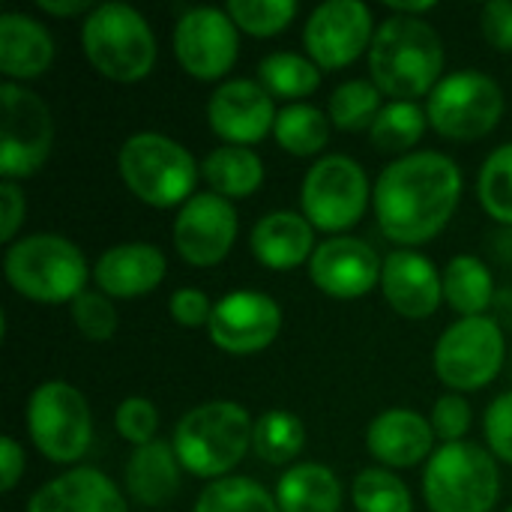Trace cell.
I'll return each mask as SVG.
<instances>
[{"label":"cell","instance_id":"29","mask_svg":"<svg viewBox=\"0 0 512 512\" xmlns=\"http://www.w3.org/2000/svg\"><path fill=\"white\" fill-rule=\"evenodd\" d=\"M330 117L327 111L315 108V105H306V102H294V105H285L279 114H276V126H273V135H276V144L297 156V159H306V156H318L327 141H330Z\"/></svg>","mask_w":512,"mask_h":512},{"label":"cell","instance_id":"40","mask_svg":"<svg viewBox=\"0 0 512 512\" xmlns=\"http://www.w3.org/2000/svg\"><path fill=\"white\" fill-rule=\"evenodd\" d=\"M474 414L471 405L459 396V393H447L435 402L432 408V429L444 444H459L465 441V435L471 432Z\"/></svg>","mask_w":512,"mask_h":512},{"label":"cell","instance_id":"38","mask_svg":"<svg viewBox=\"0 0 512 512\" xmlns=\"http://www.w3.org/2000/svg\"><path fill=\"white\" fill-rule=\"evenodd\" d=\"M72 324L78 327V333L84 339L108 342L120 327V315H117L111 297H105L102 291H84L72 303Z\"/></svg>","mask_w":512,"mask_h":512},{"label":"cell","instance_id":"28","mask_svg":"<svg viewBox=\"0 0 512 512\" xmlns=\"http://www.w3.org/2000/svg\"><path fill=\"white\" fill-rule=\"evenodd\" d=\"M495 297V282L489 267L474 255H456L450 258L444 270V300L462 315V318H480Z\"/></svg>","mask_w":512,"mask_h":512},{"label":"cell","instance_id":"41","mask_svg":"<svg viewBox=\"0 0 512 512\" xmlns=\"http://www.w3.org/2000/svg\"><path fill=\"white\" fill-rule=\"evenodd\" d=\"M483 429H486L492 456L501 459L504 465H512V390L489 405Z\"/></svg>","mask_w":512,"mask_h":512},{"label":"cell","instance_id":"27","mask_svg":"<svg viewBox=\"0 0 512 512\" xmlns=\"http://www.w3.org/2000/svg\"><path fill=\"white\" fill-rule=\"evenodd\" d=\"M201 177L207 180L210 192L234 201V198H249L261 189L264 183V162L252 147H234L222 144L207 153L201 162Z\"/></svg>","mask_w":512,"mask_h":512},{"label":"cell","instance_id":"47","mask_svg":"<svg viewBox=\"0 0 512 512\" xmlns=\"http://www.w3.org/2000/svg\"><path fill=\"white\" fill-rule=\"evenodd\" d=\"M387 6L393 9V15H408V18H420L423 12L435 9V0H414V3H408V0H387Z\"/></svg>","mask_w":512,"mask_h":512},{"label":"cell","instance_id":"39","mask_svg":"<svg viewBox=\"0 0 512 512\" xmlns=\"http://www.w3.org/2000/svg\"><path fill=\"white\" fill-rule=\"evenodd\" d=\"M114 429L123 441L132 447H147L156 441L159 432V411L150 399L144 396H129L117 405L114 411Z\"/></svg>","mask_w":512,"mask_h":512},{"label":"cell","instance_id":"4","mask_svg":"<svg viewBox=\"0 0 512 512\" xmlns=\"http://www.w3.org/2000/svg\"><path fill=\"white\" fill-rule=\"evenodd\" d=\"M81 48L90 66L117 84H135L156 66L150 21L129 3H99L81 24Z\"/></svg>","mask_w":512,"mask_h":512},{"label":"cell","instance_id":"25","mask_svg":"<svg viewBox=\"0 0 512 512\" xmlns=\"http://www.w3.org/2000/svg\"><path fill=\"white\" fill-rule=\"evenodd\" d=\"M180 471L183 465L171 444L153 441L147 447H135L126 462V492L138 507H165L180 492Z\"/></svg>","mask_w":512,"mask_h":512},{"label":"cell","instance_id":"30","mask_svg":"<svg viewBox=\"0 0 512 512\" xmlns=\"http://www.w3.org/2000/svg\"><path fill=\"white\" fill-rule=\"evenodd\" d=\"M306 447V426L285 408L264 411L252 429V450L267 465H288Z\"/></svg>","mask_w":512,"mask_h":512},{"label":"cell","instance_id":"26","mask_svg":"<svg viewBox=\"0 0 512 512\" xmlns=\"http://www.w3.org/2000/svg\"><path fill=\"white\" fill-rule=\"evenodd\" d=\"M279 512H342V483L318 462L291 465L276 486Z\"/></svg>","mask_w":512,"mask_h":512},{"label":"cell","instance_id":"21","mask_svg":"<svg viewBox=\"0 0 512 512\" xmlns=\"http://www.w3.org/2000/svg\"><path fill=\"white\" fill-rule=\"evenodd\" d=\"M435 438L432 420L411 408H390L366 429V447L384 468H414L429 462L435 453Z\"/></svg>","mask_w":512,"mask_h":512},{"label":"cell","instance_id":"6","mask_svg":"<svg viewBox=\"0 0 512 512\" xmlns=\"http://www.w3.org/2000/svg\"><path fill=\"white\" fill-rule=\"evenodd\" d=\"M117 171L138 201L168 210L195 195L201 165L180 141L162 132H135L117 153Z\"/></svg>","mask_w":512,"mask_h":512},{"label":"cell","instance_id":"33","mask_svg":"<svg viewBox=\"0 0 512 512\" xmlns=\"http://www.w3.org/2000/svg\"><path fill=\"white\" fill-rule=\"evenodd\" d=\"M195 512H279V504L261 483L231 474L201 489Z\"/></svg>","mask_w":512,"mask_h":512},{"label":"cell","instance_id":"48","mask_svg":"<svg viewBox=\"0 0 512 512\" xmlns=\"http://www.w3.org/2000/svg\"><path fill=\"white\" fill-rule=\"evenodd\" d=\"M504 512H512V507H507V510H504Z\"/></svg>","mask_w":512,"mask_h":512},{"label":"cell","instance_id":"46","mask_svg":"<svg viewBox=\"0 0 512 512\" xmlns=\"http://www.w3.org/2000/svg\"><path fill=\"white\" fill-rule=\"evenodd\" d=\"M39 9L48 15H57V18H69V15L90 9V3L87 0H39Z\"/></svg>","mask_w":512,"mask_h":512},{"label":"cell","instance_id":"10","mask_svg":"<svg viewBox=\"0 0 512 512\" xmlns=\"http://www.w3.org/2000/svg\"><path fill=\"white\" fill-rule=\"evenodd\" d=\"M372 189L366 171L357 159L345 153H330L318 159L300 186V207L312 228L339 234L357 225L369 207Z\"/></svg>","mask_w":512,"mask_h":512},{"label":"cell","instance_id":"19","mask_svg":"<svg viewBox=\"0 0 512 512\" xmlns=\"http://www.w3.org/2000/svg\"><path fill=\"white\" fill-rule=\"evenodd\" d=\"M381 291L396 315L408 321H423L432 318L444 300V276L426 255L396 249L384 258Z\"/></svg>","mask_w":512,"mask_h":512},{"label":"cell","instance_id":"35","mask_svg":"<svg viewBox=\"0 0 512 512\" xmlns=\"http://www.w3.org/2000/svg\"><path fill=\"white\" fill-rule=\"evenodd\" d=\"M357 512H414L408 486L387 468H366L351 483Z\"/></svg>","mask_w":512,"mask_h":512},{"label":"cell","instance_id":"3","mask_svg":"<svg viewBox=\"0 0 512 512\" xmlns=\"http://www.w3.org/2000/svg\"><path fill=\"white\" fill-rule=\"evenodd\" d=\"M252 417L243 405L213 399L186 411L174 429L171 447L183 471L201 480H222L246 459L252 447Z\"/></svg>","mask_w":512,"mask_h":512},{"label":"cell","instance_id":"22","mask_svg":"<svg viewBox=\"0 0 512 512\" xmlns=\"http://www.w3.org/2000/svg\"><path fill=\"white\" fill-rule=\"evenodd\" d=\"M27 512H129L117 483L96 468H72L39 486Z\"/></svg>","mask_w":512,"mask_h":512},{"label":"cell","instance_id":"23","mask_svg":"<svg viewBox=\"0 0 512 512\" xmlns=\"http://www.w3.org/2000/svg\"><path fill=\"white\" fill-rule=\"evenodd\" d=\"M252 255L267 270H297L309 264L315 255V228L303 213L294 210H273L261 216L249 237Z\"/></svg>","mask_w":512,"mask_h":512},{"label":"cell","instance_id":"14","mask_svg":"<svg viewBox=\"0 0 512 512\" xmlns=\"http://www.w3.org/2000/svg\"><path fill=\"white\" fill-rule=\"evenodd\" d=\"M372 9L360 0H327L312 9L303 27V45L318 69H345L372 48Z\"/></svg>","mask_w":512,"mask_h":512},{"label":"cell","instance_id":"16","mask_svg":"<svg viewBox=\"0 0 512 512\" xmlns=\"http://www.w3.org/2000/svg\"><path fill=\"white\" fill-rule=\"evenodd\" d=\"M282 330V309L261 291L225 294L210 315L207 336L228 354H258L276 342Z\"/></svg>","mask_w":512,"mask_h":512},{"label":"cell","instance_id":"37","mask_svg":"<svg viewBox=\"0 0 512 512\" xmlns=\"http://www.w3.org/2000/svg\"><path fill=\"white\" fill-rule=\"evenodd\" d=\"M225 12L237 24V30L267 39L282 33L297 18L294 0H228Z\"/></svg>","mask_w":512,"mask_h":512},{"label":"cell","instance_id":"32","mask_svg":"<svg viewBox=\"0 0 512 512\" xmlns=\"http://www.w3.org/2000/svg\"><path fill=\"white\" fill-rule=\"evenodd\" d=\"M429 126V114L417 105V102H387L381 108V114L375 117L369 138L375 144V150L381 153H411L414 144H420V138L426 135Z\"/></svg>","mask_w":512,"mask_h":512},{"label":"cell","instance_id":"1","mask_svg":"<svg viewBox=\"0 0 512 512\" xmlns=\"http://www.w3.org/2000/svg\"><path fill=\"white\" fill-rule=\"evenodd\" d=\"M462 201V171L438 150H417L390 162L375 189L372 207L387 240L411 249L438 237Z\"/></svg>","mask_w":512,"mask_h":512},{"label":"cell","instance_id":"13","mask_svg":"<svg viewBox=\"0 0 512 512\" xmlns=\"http://www.w3.org/2000/svg\"><path fill=\"white\" fill-rule=\"evenodd\" d=\"M174 57L186 75L219 81L240 57V30L225 9L195 6L183 12L174 27Z\"/></svg>","mask_w":512,"mask_h":512},{"label":"cell","instance_id":"42","mask_svg":"<svg viewBox=\"0 0 512 512\" xmlns=\"http://www.w3.org/2000/svg\"><path fill=\"white\" fill-rule=\"evenodd\" d=\"M480 27L495 51L512 54V0H489L480 12Z\"/></svg>","mask_w":512,"mask_h":512},{"label":"cell","instance_id":"45","mask_svg":"<svg viewBox=\"0 0 512 512\" xmlns=\"http://www.w3.org/2000/svg\"><path fill=\"white\" fill-rule=\"evenodd\" d=\"M24 474V450L15 438L3 435L0 441V489L9 495Z\"/></svg>","mask_w":512,"mask_h":512},{"label":"cell","instance_id":"11","mask_svg":"<svg viewBox=\"0 0 512 512\" xmlns=\"http://www.w3.org/2000/svg\"><path fill=\"white\" fill-rule=\"evenodd\" d=\"M0 105V177L18 183L33 177L48 162L54 144V117L33 90L15 81L0 84Z\"/></svg>","mask_w":512,"mask_h":512},{"label":"cell","instance_id":"8","mask_svg":"<svg viewBox=\"0 0 512 512\" xmlns=\"http://www.w3.org/2000/svg\"><path fill=\"white\" fill-rule=\"evenodd\" d=\"M27 432L33 447L54 465L84 459L93 441V414L78 387L69 381H45L30 393Z\"/></svg>","mask_w":512,"mask_h":512},{"label":"cell","instance_id":"34","mask_svg":"<svg viewBox=\"0 0 512 512\" xmlns=\"http://www.w3.org/2000/svg\"><path fill=\"white\" fill-rule=\"evenodd\" d=\"M381 90L375 87V81L366 78H351L345 84H339L330 93L327 102V117L336 129L345 132H360V129H372L375 117L381 114Z\"/></svg>","mask_w":512,"mask_h":512},{"label":"cell","instance_id":"9","mask_svg":"<svg viewBox=\"0 0 512 512\" xmlns=\"http://www.w3.org/2000/svg\"><path fill=\"white\" fill-rule=\"evenodd\" d=\"M507 99L501 84L477 69H459L429 93V126L450 141L486 138L504 117Z\"/></svg>","mask_w":512,"mask_h":512},{"label":"cell","instance_id":"43","mask_svg":"<svg viewBox=\"0 0 512 512\" xmlns=\"http://www.w3.org/2000/svg\"><path fill=\"white\" fill-rule=\"evenodd\" d=\"M171 318L180 324V327H207L210 324V315H213V303L204 291L198 288H180L171 294Z\"/></svg>","mask_w":512,"mask_h":512},{"label":"cell","instance_id":"18","mask_svg":"<svg viewBox=\"0 0 512 512\" xmlns=\"http://www.w3.org/2000/svg\"><path fill=\"white\" fill-rule=\"evenodd\" d=\"M276 105L273 96L252 78H234L216 87L207 102V123L210 129L234 147H252L267 138L276 126Z\"/></svg>","mask_w":512,"mask_h":512},{"label":"cell","instance_id":"31","mask_svg":"<svg viewBox=\"0 0 512 512\" xmlns=\"http://www.w3.org/2000/svg\"><path fill=\"white\" fill-rule=\"evenodd\" d=\"M258 81L270 96L291 105L321 87V69L297 51H273L258 63Z\"/></svg>","mask_w":512,"mask_h":512},{"label":"cell","instance_id":"17","mask_svg":"<svg viewBox=\"0 0 512 512\" xmlns=\"http://www.w3.org/2000/svg\"><path fill=\"white\" fill-rule=\"evenodd\" d=\"M384 261L360 237H330L318 243L309 261V279L315 288L333 300H357L381 285Z\"/></svg>","mask_w":512,"mask_h":512},{"label":"cell","instance_id":"15","mask_svg":"<svg viewBox=\"0 0 512 512\" xmlns=\"http://www.w3.org/2000/svg\"><path fill=\"white\" fill-rule=\"evenodd\" d=\"M240 231L237 210L216 192H195L174 219V249L192 267H216L228 258Z\"/></svg>","mask_w":512,"mask_h":512},{"label":"cell","instance_id":"2","mask_svg":"<svg viewBox=\"0 0 512 512\" xmlns=\"http://www.w3.org/2000/svg\"><path fill=\"white\" fill-rule=\"evenodd\" d=\"M369 72L381 93L414 102L432 93L444 72V42L426 18L390 15L369 48Z\"/></svg>","mask_w":512,"mask_h":512},{"label":"cell","instance_id":"24","mask_svg":"<svg viewBox=\"0 0 512 512\" xmlns=\"http://www.w3.org/2000/svg\"><path fill=\"white\" fill-rule=\"evenodd\" d=\"M54 60V39L45 24L24 12L0 15V72L6 81H33L48 72Z\"/></svg>","mask_w":512,"mask_h":512},{"label":"cell","instance_id":"12","mask_svg":"<svg viewBox=\"0 0 512 512\" xmlns=\"http://www.w3.org/2000/svg\"><path fill=\"white\" fill-rule=\"evenodd\" d=\"M504 333L498 321L459 318L453 321L435 345V372L453 393H474L489 387L504 369Z\"/></svg>","mask_w":512,"mask_h":512},{"label":"cell","instance_id":"5","mask_svg":"<svg viewBox=\"0 0 512 512\" xmlns=\"http://www.w3.org/2000/svg\"><path fill=\"white\" fill-rule=\"evenodd\" d=\"M9 285L33 303H75L87 291L90 267L84 252L63 234H30L3 255Z\"/></svg>","mask_w":512,"mask_h":512},{"label":"cell","instance_id":"44","mask_svg":"<svg viewBox=\"0 0 512 512\" xmlns=\"http://www.w3.org/2000/svg\"><path fill=\"white\" fill-rule=\"evenodd\" d=\"M24 213H27V198L18 189V183L12 180H0V240L3 243H15L18 228L24 225Z\"/></svg>","mask_w":512,"mask_h":512},{"label":"cell","instance_id":"20","mask_svg":"<svg viewBox=\"0 0 512 512\" xmlns=\"http://www.w3.org/2000/svg\"><path fill=\"white\" fill-rule=\"evenodd\" d=\"M168 273V261L153 243H120L102 252L93 279L111 300H135L153 294Z\"/></svg>","mask_w":512,"mask_h":512},{"label":"cell","instance_id":"7","mask_svg":"<svg viewBox=\"0 0 512 512\" xmlns=\"http://www.w3.org/2000/svg\"><path fill=\"white\" fill-rule=\"evenodd\" d=\"M429 512H492L501 498L498 459L468 441L444 444L423 471Z\"/></svg>","mask_w":512,"mask_h":512},{"label":"cell","instance_id":"36","mask_svg":"<svg viewBox=\"0 0 512 512\" xmlns=\"http://www.w3.org/2000/svg\"><path fill=\"white\" fill-rule=\"evenodd\" d=\"M477 195L483 210L495 222L512 228V144H501L498 150L489 153V159L480 168Z\"/></svg>","mask_w":512,"mask_h":512}]
</instances>
